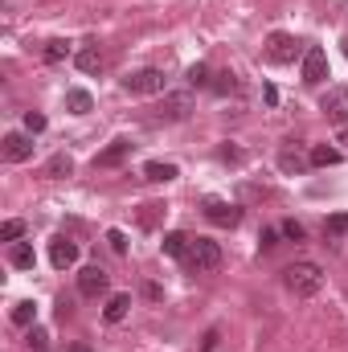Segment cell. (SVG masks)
Returning a JSON list of instances; mask_svg holds the SVG:
<instances>
[{
    "instance_id": "35",
    "label": "cell",
    "mask_w": 348,
    "mask_h": 352,
    "mask_svg": "<svg viewBox=\"0 0 348 352\" xmlns=\"http://www.w3.org/2000/svg\"><path fill=\"white\" fill-rule=\"evenodd\" d=\"M70 352H90V349H87V344H74V349H70Z\"/></svg>"
},
{
    "instance_id": "23",
    "label": "cell",
    "mask_w": 348,
    "mask_h": 352,
    "mask_svg": "<svg viewBox=\"0 0 348 352\" xmlns=\"http://www.w3.org/2000/svg\"><path fill=\"white\" fill-rule=\"evenodd\" d=\"M45 62H66L70 58V41H62V37H54V41H45Z\"/></svg>"
},
{
    "instance_id": "3",
    "label": "cell",
    "mask_w": 348,
    "mask_h": 352,
    "mask_svg": "<svg viewBox=\"0 0 348 352\" xmlns=\"http://www.w3.org/2000/svg\"><path fill=\"white\" fill-rule=\"evenodd\" d=\"M188 111H193V94H188V90H173V94L160 98L156 119H164V123H180V119H188Z\"/></svg>"
},
{
    "instance_id": "28",
    "label": "cell",
    "mask_w": 348,
    "mask_h": 352,
    "mask_svg": "<svg viewBox=\"0 0 348 352\" xmlns=\"http://www.w3.org/2000/svg\"><path fill=\"white\" fill-rule=\"evenodd\" d=\"M25 131H29V135H37V131H45V115H37V111H29V115H25Z\"/></svg>"
},
{
    "instance_id": "30",
    "label": "cell",
    "mask_w": 348,
    "mask_h": 352,
    "mask_svg": "<svg viewBox=\"0 0 348 352\" xmlns=\"http://www.w3.org/2000/svg\"><path fill=\"white\" fill-rule=\"evenodd\" d=\"M107 242H111V250H115V254H123V250H127V234H123V230H111V234H107Z\"/></svg>"
},
{
    "instance_id": "34",
    "label": "cell",
    "mask_w": 348,
    "mask_h": 352,
    "mask_svg": "<svg viewBox=\"0 0 348 352\" xmlns=\"http://www.w3.org/2000/svg\"><path fill=\"white\" fill-rule=\"evenodd\" d=\"M262 98H266V102L274 107V102H279V90H274V87H262Z\"/></svg>"
},
{
    "instance_id": "13",
    "label": "cell",
    "mask_w": 348,
    "mask_h": 352,
    "mask_svg": "<svg viewBox=\"0 0 348 352\" xmlns=\"http://www.w3.org/2000/svg\"><path fill=\"white\" fill-rule=\"evenodd\" d=\"M74 66H78L83 74H98V70H102V50H98V45H83V50L74 54Z\"/></svg>"
},
{
    "instance_id": "18",
    "label": "cell",
    "mask_w": 348,
    "mask_h": 352,
    "mask_svg": "<svg viewBox=\"0 0 348 352\" xmlns=\"http://www.w3.org/2000/svg\"><path fill=\"white\" fill-rule=\"evenodd\" d=\"M209 90H213V94H221V98H226V94H234V90H238V74H234V70L213 74V78H209Z\"/></svg>"
},
{
    "instance_id": "1",
    "label": "cell",
    "mask_w": 348,
    "mask_h": 352,
    "mask_svg": "<svg viewBox=\"0 0 348 352\" xmlns=\"http://www.w3.org/2000/svg\"><path fill=\"white\" fill-rule=\"evenodd\" d=\"M283 283H287L295 295L307 299V295H316V291L324 287V270H320L316 263H291L287 270H283Z\"/></svg>"
},
{
    "instance_id": "31",
    "label": "cell",
    "mask_w": 348,
    "mask_h": 352,
    "mask_svg": "<svg viewBox=\"0 0 348 352\" xmlns=\"http://www.w3.org/2000/svg\"><path fill=\"white\" fill-rule=\"evenodd\" d=\"M283 234H287L291 242H303V226H299V221H283Z\"/></svg>"
},
{
    "instance_id": "27",
    "label": "cell",
    "mask_w": 348,
    "mask_h": 352,
    "mask_svg": "<svg viewBox=\"0 0 348 352\" xmlns=\"http://www.w3.org/2000/svg\"><path fill=\"white\" fill-rule=\"evenodd\" d=\"M17 238H25V221H4L0 226V242H17Z\"/></svg>"
},
{
    "instance_id": "24",
    "label": "cell",
    "mask_w": 348,
    "mask_h": 352,
    "mask_svg": "<svg viewBox=\"0 0 348 352\" xmlns=\"http://www.w3.org/2000/svg\"><path fill=\"white\" fill-rule=\"evenodd\" d=\"M324 234H328V238H345V234H348V213L328 217V221H324Z\"/></svg>"
},
{
    "instance_id": "36",
    "label": "cell",
    "mask_w": 348,
    "mask_h": 352,
    "mask_svg": "<svg viewBox=\"0 0 348 352\" xmlns=\"http://www.w3.org/2000/svg\"><path fill=\"white\" fill-rule=\"evenodd\" d=\"M340 45H345V58H348V37H345V41H340Z\"/></svg>"
},
{
    "instance_id": "25",
    "label": "cell",
    "mask_w": 348,
    "mask_h": 352,
    "mask_svg": "<svg viewBox=\"0 0 348 352\" xmlns=\"http://www.w3.org/2000/svg\"><path fill=\"white\" fill-rule=\"evenodd\" d=\"M279 164H283V173H303L312 160H303L299 152H283V156H279Z\"/></svg>"
},
{
    "instance_id": "20",
    "label": "cell",
    "mask_w": 348,
    "mask_h": 352,
    "mask_svg": "<svg viewBox=\"0 0 348 352\" xmlns=\"http://www.w3.org/2000/svg\"><path fill=\"white\" fill-rule=\"evenodd\" d=\"M33 320H37V303H33V299H21V303L12 307V324H17V328H29Z\"/></svg>"
},
{
    "instance_id": "5",
    "label": "cell",
    "mask_w": 348,
    "mask_h": 352,
    "mask_svg": "<svg viewBox=\"0 0 348 352\" xmlns=\"http://www.w3.org/2000/svg\"><path fill=\"white\" fill-rule=\"evenodd\" d=\"M299 54H307L303 41H295L291 33H270V41H266V58H270V62H283V66H287V62H295Z\"/></svg>"
},
{
    "instance_id": "14",
    "label": "cell",
    "mask_w": 348,
    "mask_h": 352,
    "mask_svg": "<svg viewBox=\"0 0 348 352\" xmlns=\"http://www.w3.org/2000/svg\"><path fill=\"white\" fill-rule=\"evenodd\" d=\"M164 254L168 258H188V250H193V238L188 234H180V230H173V234H164Z\"/></svg>"
},
{
    "instance_id": "19",
    "label": "cell",
    "mask_w": 348,
    "mask_h": 352,
    "mask_svg": "<svg viewBox=\"0 0 348 352\" xmlns=\"http://www.w3.org/2000/svg\"><path fill=\"white\" fill-rule=\"evenodd\" d=\"M345 156L336 152V148H328V144H320V148H312V164L316 168H332V164H340Z\"/></svg>"
},
{
    "instance_id": "8",
    "label": "cell",
    "mask_w": 348,
    "mask_h": 352,
    "mask_svg": "<svg viewBox=\"0 0 348 352\" xmlns=\"http://www.w3.org/2000/svg\"><path fill=\"white\" fill-rule=\"evenodd\" d=\"M324 78H328V54L320 45H307V54H303V82L320 87Z\"/></svg>"
},
{
    "instance_id": "33",
    "label": "cell",
    "mask_w": 348,
    "mask_h": 352,
    "mask_svg": "<svg viewBox=\"0 0 348 352\" xmlns=\"http://www.w3.org/2000/svg\"><path fill=\"white\" fill-rule=\"evenodd\" d=\"M274 238H279V234H274V230H262V234H259L262 250H270V246H279V242H274Z\"/></svg>"
},
{
    "instance_id": "29",
    "label": "cell",
    "mask_w": 348,
    "mask_h": 352,
    "mask_svg": "<svg viewBox=\"0 0 348 352\" xmlns=\"http://www.w3.org/2000/svg\"><path fill=\"white\" fill-rule=\"evenodd\" d=\"M45 344H50V336H45V328H29V349L45 352Z\"/></svg>"
},
{
    "instance_id": "4",
    "label": "cell",
    "mask_w": 348,
    "mask_h": 352,
    "mask_svg": "<svg viewBox=\"0 0 348 352\" xmlns=\"http://www.w3.org/2000/svg\"><path fill=\"white\" fill-rule=\"evenodd\" d=\"M123 90L127 94H164V70H135L123 78Z\"/></svg>"
},
{
    "instance_id": "15",
    "label": "cell",
    "mask_w": 348,
    "mask_h": 352,
    "mask_svg": "<svg viewBox=\"0 0 348 352\" xmlns=\"http://www.w3.org/2000/svg\"><path fill=\"white\" fill-rule=\"evenodd\" d=\"M176 176V164H168V160H148L144 164V180H156V184H168Z\"/></svg>"
},
{
    "instance_id": "32",
    "label": "cell",
    "mask_w": 348,
    "mask_h": 352,
    "mask_svg": "<svg viewBox=\"0 0 348 352\" xmlns=\"http://www.w3.org/2000/svg\"><path fill=\"white\" fill-rule=\"evenodd\" d=\"M217 340H221V336H217V328H209V332H205V340H201V352H213V349H217Z\"/></svg>"
},
{
    "instance_id": "21",
    "label": "cell",
    "mask_w": 348,
    "mask_h": 352,
    "mask_svg": "<svg viewBox=\"0 0 348 352\" xmlns=\"http://www.w3.org/2000/svg\"><path fill=\"white\" fill-rule=\"evenodd\" d=\"M70 173H74V160H70L66 152H58V156L45 164V176H50V180H62V176H70Z\"/></svg>"
},
{
    "instance_id": "7",
    "label": "cell",
    "mask_w": 348,
    "mask_h": 352,
    "mask_svg": "<svg viewBox=\"0 0 348 352\" xmlns=\"http://www.w3.org/2000/svg\"><path fill=\"white\" fill-rule=\"evenodd\" d=\"M320 111L328 115V123H348V87H328V94L320 98Z\"/></svg>"
},
{
    "instance_id": "6",
    "label": "cell",
    "mask_w": 348,
    "mask_h": 352,
    "mask_svg": "<svg viewBox=\"0 0 348 352\" xmlns=\"http://www.w3.org/2000/svg\"><path fill=\"white\" fill-rule=\"evenodd\" d=\"M0 152H4L8 164H25V160L33 156V135H29V131H8L4 144H0Z\"/></svg>"
},
{
    "instance_id": "17",
    "label": "cell",
    "mask_w": 348,
    "mask_h": 352,
    "mask_svg": "<svg viewBox=\"0 0 348 352\" xmlns=\"http://www.w3.org/2000/svg\"><path fill=\"white\" fill-rule=\"evenodd\" d=\"M127 311H131V295H111V299H107V311H102V316H107V324H119V320H123Z\"/></svg>"
},
{
    "instance_id": "2",
    "label": "cell",
    "mask_w": 348,
    "mask_h": 352,
    "mask_svg": "<svg viewBox=\"0 0 348 352\" xmlns=\"http://www.w3.org/2000/svg\"><path fill=\"white\" fill-rule=\"evenodd\" d=\"M184 263L193 266L197 274H209V270H217L221 266V246L213 242V238H193V250H188V258Z\"/></svg>"
},
{
    "instance_id": "12",
    "label": "cell",
    "mask_w": 348,
    "mask_h": 352,
    "mask_svg": "<svg viewBox=\"0 0 348 352\" xmlns=\"http://www.w3.org/2000/svg\"><path fill=\"white\" fill-rule=\"evenodd\" d=\"M131 156V140H115L111 148H102L98 156H94V168H115V164H123Z\"/></svg>"
},
{
    "instance_id": "9",
    "label": "cell",
    "mask_w": 348,
    "mask_h": 352,
    "mask_svg": "<svg viewBox=\"0 0 348 352\" xmlns=\"http://www.w3.org/2000/svg\"><path fill=\"white\" fill-rule=\"evenodd\" d=\"M205 217L213 226H238L242 221V209L230 205V201H221V197H205Z\"/></svg>"
},
{
    "instance_id": "26",
    "label": "cell",
    "mask_w": 348,
    "mask_h": 352,
    "mask_svg": "<svg viewBox=\"0 0 348 352\" xmlns=\"http://www.w3.org/2000/svg\"><path fill=\"white\" fill-rule=\"evenodd\" d=\"M209 66L205 62H197V66H188V87H209Z\"/></svg>"
},
{
    "instance_id": "16",
    "label": "cell",
    "mask_w": 348,
    "mask_h": 352,
    "mask_svg": "<svg viewBox=\"0 0 348 352\" xmlns=\"http://www.w3.org/2000/svg\"><path fill=\"white\" fill-rule=\"evenodd\" d=\"M8 263L17 266V270H33L37 254H33V246H29V242H12V250H8Z\"/></svg>"
},
{
    "instance_id": "10",
    "label": "cell",
    "mask_w": 348,
    "mask_h": 352,
    "mask_svg": "<svg viewBox=\"0 0 348 352\" xmlns=\"http://www.w3.org/2000/svg\"><path fill=\"white\" fill-rule=\"evenodd\" d=\"M107 287H111V278H107V270H102V266H83V270H78V291H83L87 299L107 295Z\"/></svg>"
},
{
    "instance_id": "11",
    "label": "cell",
    "mask_w": 348,
    "mask_h": 352,
    "mask_svg": "<svg viewBox=\"0 0 348 352\" xmlns=\"http://www.w3.org/2000/svg\"><path fill=\"white\" fill-rule=\"evenodd\" d=\"M50 263L58 266V270H70V266L78 263V246L70 238H54L50 242Z\"/></svg>"
},
{
    "instance_id": "22",
    "label": "cell",
    "mask_w": 348,
    "mask_h": 352,
    "mask_svg": "<svg viewBox=\"0 0 348 352\" xmlns=\"http://www.w3.org/2000/svg\"><path fill=\"white\" fill-rule=\"evenodd\" d=\"M66 107H70L74 115H87V111H94V98H90L87 90H70V94H66Z\"/></svg>"
}]
</instances>
